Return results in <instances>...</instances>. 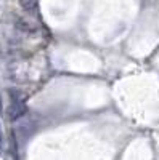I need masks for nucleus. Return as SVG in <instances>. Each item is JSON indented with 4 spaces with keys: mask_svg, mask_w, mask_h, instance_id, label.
Masks as SVG:
<instances>
[{
    "mask_svg": "<svg viewBox=\"0 0 159 160\" xmlns=\"http://www.w3.org/2000/svg\"><path fill=\"white\" fill-rule=\"evenodd\" d=\"M18 2L26 11H35L37 8V0H18Z\"/></svg>",
    "mask_w": 159,
    "mask_h": 160,
    "instance_id": "obj_1",
    "label": "nucleus"
}]
</instances>
